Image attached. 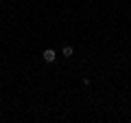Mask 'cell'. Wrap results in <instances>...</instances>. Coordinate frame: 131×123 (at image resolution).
I'll use <instances>...</instances> for the list:
<instances>
[{
    "label": "cell",
    "mask_w": 131,
    "mask_h": 123,
    "mask_svg": "<svg viewBox=\"0 0 131 123\" xmlns=\"http://www.w3.org/2000/svg\"><path fill=\"white\" fill-rule=\"evenodd\" d=\"M42 57H44V61H48V64H52V61L57 59V53L52 51V48H46V51L42 53Z\"/></svg>",
    "instance_id": "obj_1"
},
{
    "label": "cell",
    "mask_w": 131,
    "mask_h": 123,
    "mask_svg": "<svg viewBox=\"0 0 131 123\" xmlns=\"http://www.w3.org/2000/svg\"><path fill=\"white\" fill-rule=\"evenodd\" d=\"M61 55H66V57H72V55H74V48H72V46H63Z\"/></svg>",
    "instance_id": "obj_2"
}]
</instances>
